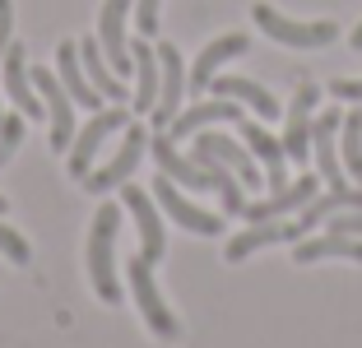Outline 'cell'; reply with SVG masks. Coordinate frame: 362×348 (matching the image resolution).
I'll return each mask as SVG.
<instances>
[{
    "label": "cell",
    "instance_id": "cell-4",
    "mask_svg": "<svg viewBox=\"0 0 362 348\" xmlns=\"http://www.w3.org/2000/svg\"><path fill=\"white\" fill-rule=\"evenodd\" d=\"M144 144H149L144 126H135V121H130V126H126V139H121V149L112 153V158H107V168L88 172V177H84V190H93V195H107L112 186H126V181L135 177L139 158H144Z\"/></svg>",
    "mask_w": 362,
    "mask_h": 348
},
{
    "label": "cell",
    "instance_id": "cell-16",
    "mask_svg": "<svg viewBox=\"0 0 362 348\" xmlns=\"http://www.w3.org/2000/svg\"><path fill=\"white\" fill-rule=\"evenodd\" d=\"M5 61V93H10V103L19 107V116H37L47 112L42 107V98H37V88H33V74H28V56H23V47L19 42H10V52L0 56Z\"/></svg>",
    "mask_w": 362,
    "mask_h": 348
},
{
    "label": "cell",
    "instance_id": "cell-23",
    "mask_svg": "<svg viewBox=\"0 0 362 348\" xmlns=\"http://www.w3.org/2000/svg\"><path fill=\"white\" fill-rule=\"evenodd\" d=\"M214 98H233V103H246L256 116H265V121H274L279 116V103L269 88H260L256 79H242V74H223V79H209Z\"/></svg>",
    "mask_w": 362,
    "mask_h": 348
},
{
    "label": "cell",
    "instance_id": "cell-3",
    "mask_svg": "<svg viewBox=\"0 0 362 348\" xmlns=\"http://www.w3.org/2000/svg\"><path fill=\"white\" fill-rule=\"evenodd\" d=\"M251 14H256L260 33H265V37H274V42H284V47H330L334 37H339V23H334V19L293 23V19H284L279 10H269V5H256Z\"/></svg>",
    "mask_w": 362,
    "mask_h": 348
},
{
    "label": "cell",
    "instance_id": "cell-1",
    "mask_svg": "<svg viewBox=\"0 0 362 348\" xmlns=\"http://www.w3.org/2000/svg\"><path fill=\"white\" fill-rule=\"evenodd\" d=\"M117 228H121V204L107 200L93 214V232H88V279H93V293L107 306L121 302L117 288Z\"/></svg>",
    "mask_w": 362,
    "mask_h": 348
},
{
    "label": "cell",
    "instance_id": "cell-12",
    "mask_svg": "<svg viewBox=\"0 0 362 348\" xmlns=\"http://www.w3.org/2000/svg\"><path fill=\"white\" fill-rule=\"evenodd\" d=\"M153 200H158L186 232H195V237H218V232H223V219H218V214L200 209V204H191V200H181V190L172 186V177L153 181Z\"/></svg>",
    "mask_w": 362,
    "mask_h": 348
},
{
    "label": "cell",
    "instance_id": "cell-28",
    "mask_svg": "<svg viewBox=\"0 0 362 348\" xmlns=\"http://www.w3.org/2000/svg\"><path fill=\"white\" fill-rule=\"evenodd\" d=\"M158 5H163V0H135V23H139L144 37L158 33Z\"/></svg>",
    "mask_w": 362,
    "mask_h": 348
},
{
    "label": "cell",
    "instance_id": "cell-20",
    "mask_svg": "<svg viewBox=\"0 0 362 348\" xmlns=\"http://www.w3.org/2000/svg\"><path fill=\"white\" fill-rule=\"evenodd\" d=\"M293 260L298 265H316V260H353L362 265V237H344V232H325V237H302L293 246Z\"/></svg>",
    "mask_w": 362,
    "mask_h": 348
},
{
    "label": "cell",
    "instance_id": "cell-26",
    "mask_svg": "<svg viewBox=\"0 0 362 348\" xmlns=\"http://www.w3.org/2000/svg\"><path fill=\"white\" fill-rule=\"evenodd\" d=\"M339 158L349 181H362V112H344L339 126Z\"/></svg>",
    "mask_w": 362,
    "mask_h": 348
},
{
    "label": "cell",
    "instance_id": "cell-5",
    "mask_svg": "<svg viewBox=\"0 0 362 348\" xmlns=\"http://www.w3.org/2000/svg\"><path fill=\"white\" fill-rule=\"evenodd\" d=\"M33 88H37V98H42L47 116H52V149H70V135H75V98L65 93L61 74L56 70H37L33 65Z\"/></svg>",
    "mask_w": 362,
    "mask_h": 348
},
{
    "label": "cell",
    "instance_id": "cell-25",
    "mask_svg": "<svg viewBox=\"0 0 362 348\" xmlns=\"http://www.w3.org/2000/svg\"><path fill=\"white\" fill-rule=\"evenodd\" d=\"M130 61H135V112H153L158 103V52H153L144 37L130 47Z\"/></svg>",
    "mask_w": 362,
    "mask_h": 348
},
{
    "label": "cell",
    "instance_id": "cell-33",
    "mask_svg": "<svg viewBox=\"0 0 362 348\" xmlns=\"http://www.w3.org/2000/svg\"><path fill=\"white\" fill-rule=\"evenodd\" d=\"M5 209H10V204H5V195H0V214H5Z\"/></svg>",
    "mask_w": 362,
    "mask_h": 348
},
{
    "label": "cell",
    "instance_id": "cell-18",
    "mask_svg": "<svg viewBox=\"0 0 362 348\" xmlns=\"http://www.w3.org/2000/svg\"><path fill=\"white\" fill-rule=\"evenodd\" d=\"M149 149H153V158H158V172H163V177L181 181V186H191V190H214L209 172H204L195 158H181L177 144H172V135H153Z\"/></svg>",
    "mask_w": 362,
    "mask_h": 348
},
{
    "label": "cell",
    "instance_id": "cell-10",
    "mask_svg": "<svg viewBox=\"0 0 362 348\" xmlns=\"http://www.w3.org/2000/svg\"><path fill=\"white\" fill-rule=\"evenodd\" d=\"M316 195H320V181L316 177H298L293 186H279V190H269L265 200L246 204L242 219L246 223H274V219H284V214H302Z\"/></svg>",
    "mask_w": 362,
    "mask_h": 348
},
{
    "label": "cell",
    "instance_id": "cell-22",
    "mask_svg": "<svg viewBox=\"0 0 362 348\" xmlns=\"http://www.w3.org/2000/svg\"><path fill=\"white\" fill-rule=\"evenodd\" d=\"M246 47H251V37H246V33H223L218 42H209L200 56H195V70H191V79H186V84H191L195 93H200V88H209V79L218 74V65L233 61V56H242Z\"/></svg>",
    "mask_w": 362,
    "mask_h": 348
},
{
    "label": "cell",
    "instance_id": "cell-19",
    "mask_svg": "<svg viewBox=\"0 0 362 348\" xmlns=\"http://www.w3.org/2000/svg\"><path fill=\"white\" fill-rule=\"evenodd\" d=\"M56 74H61L65 93L75 98V107H88V112H93V107H103V93L88 84L84 61H79V42H61V47H56Z\"/></svg>",
    "mask_w": 362,
    "mask_h": 348
},
{
    "label": "cell",
    "instance_id": "cell-34",
    "mask_svg": "<svg viewBox=\"0 0 362 348\" xmlns=\"http://www.w3.org/2000/svg\"><path fill=\"white\" fill-rule=\"evenodd\" d=\"M0 126H5V112H0Z\"/></svg>",
    "mask_w": 362,
    "mask_h": 348
},
{
    "label": "cell",
    "instance_id": "cell-29",
    "mask_svg": "<svg viewBox=\"0 0 362 348\" xmlns=\"http://www.w3.org/2000/svg\"><path fill=\"white\" fill-rule=\"evenodd\" d=\"M330 232H344V237H362V209H344L330 219Z\"/></svg>",
    "mask_w": 362,
    "mask_h": 348
},
{
    "label": "cell",
    "instance_id": "cell-9",
    "mask_svg": "<svg viewBox=\"0 0 362 348\" xmlns=\"http://www.w3.org/2000/svg\"><path fill=\"white\" fill-rule=\"evenodd\" d=\"M339 126H344V112H320L311 121V153L320 163V177L330 181V190L349 186V172H344V158H339Z\"/></svg>",
    "mask_w": 362,
    "mask_h": 348
},
{
    "label": "cell",
    "instance_id": "cell-13",
    "mask_svg": "<svg viewBox=\"0 0 362 348\" xmlns=\"http://www.w3.org/2000/svg\"><path fill=\"white\" fill-rule=\"evenodd\" d=\"M237 126H242V139H246V149H251V158H260L265 186L269 190L288 186V149H284V139H274L265 126H256V121H237Z\"/></svg>",
    "mask_w": 362,
    "mask_h": 348
},
{
    "label": "cell",
    "instance_id": "cell-21",
    "mask_svg": "<svg viewBox=\"0 0 362 348\" xmlns=\"http://www.w3.org/2000/svg\"><path fill=\"white\" fill-rule=\"evenodd\" d=\"M274 242H302V228H298V223H284V219H274V223H251L242 237H233V242H228V260L237 265V260H246L251 251L274 246Z\"/></svg>",
    "mask_w": 362,
    "mask_h": 348
},
{
    "label": "cell",
    "instance_id": "cell-6",
    "mask_svg": "<svg viewBox=\"0 0 362 348\" xmlns=\"http://www.w3.org/2000/svg\"><path fill=\"white\" fill-rule=\"evenodd\" d=\"M195 158H209V163H218V168H228L242 186H260V181H265V172L251 158V149H242L237 139L218 135V130H200V135H195Z\"/></svg>",
    "mask_w": 362,
    "mask_h": 348
},
{
    "label": "cell",
    "instance_id": "cell-30",
    "mask_svg": "<svg viewBox=\"0 0 362 348\" xmlns=\"http://www.w3.org/2000/svg\"><path fill=\"white\" fill-rule=\"evenodd\" d=\"M330 93L339 98V103H362V79H334Z\"/></svg>",
    "mask_w": 362,
    "mask_h": 348
},
{
    "label": "cell",
    "instance_id": "cell-32",
    "mask_svg": "<svg viewBox=\"0 0 362 348\" xmlns=\"http://www.w3.org/2000/svg\"><path fill=\"white\" fill-rule=\"evenodd\" d=\"M349 42H353V47H358V52H362V23H358V28L349 33Z\"/></svg>",
    "mask_w": 362,
    "mask_h": 348
},
{
    "label": "cell",
    "instance_id": "cell-7",
    "mask_svg": "<svg viewBox=\"0 0 362 348\" xmlns=\"http://www.w3.org/2000/svg\"><path fill=\"white\" fill-rule=\"evenodd\" d=\"M126 126H130L126 107H107V112H98L93 121L75 135V144H70V177L84 181L88 168H93V158H98V149L107 144V135H117V130H126Z\"/></svg>",
    "mask_w": 362,
    "mask_h": 348
},
{
    "label": "cell",
    "instance_id": "cell-31",
    "mask_svg": "<svg viewBox=\"0 0 362 348\" xmlns=\"http://www.w3.org/2000/svg\"><path fill=\"white\" fill-rule=\"evenodd\" d=\"M10 33H14V10L10 0H0V56L10 52Z\"/></svg>",
    "mask_w": 362,
    "mask_h": 348
},
{
    "label": "cell",
    "instance_id": "cell-11",
    "mask_svg": "<svg viewBox=\"0 0 362 348\" xmlns=\"http://www.w3.org/2000/svg\"><path fill=\"white\" fill-rule=\"evenodd\" d=\"M126 14H130V0H103V14H98V47L107 52L112 74L135 70V61H130V42H126Z\"/></svg>",
    "mask_w": 362,
    "mask_h": 348
},
{
    "label": "cell",
    "instance_id": "cell-8",
    "mask_svg": "<svg viewBox=\"0 0 362 348\" xmlns=\"http://www.w3.org/2000/svg\"><path fill=\"white\" fill-rule=\"evenodd\" d=\"M121 209L135 214V228H139V255L149 265L163 260L168 251V237H163V219H158V200L144 195V186H126L121 190Z\"/></svg>",
    "mask_w": 362,
    "mask_h": 348
},
{
    "label": "cell",
    "instance_id": "cell-24",
    "mask_svg": "<svg viewBox=\"0 0 362 348\" xmlns=\"http://www.w3.org/2000/svg\"><path fill=\"white\" fill-rule=\"evenodd\" d=\"M79 61H84V74H88V84L98 88V93L107 98V103H126V84H121V74L107 70L103 61V47H98V37H88V42H79Z\"/></svg>",
    "mask_w": 362,
    "mask_h": 348
},
{
    "label": "cell",
    "instance_id": "cell-15",
    "mask_svg": "<svg viewBox=\"0 0 362 348\" xmlns=\"http://www.w3.org/2000/svg\"><path fill=\"white\" fill-rule=\"evenodd\" d=\"M223 121H242V103H233V98H214V103H195V107H186V112H177V116H172L168 135H172V139H195L200 130H209V126H223Z\"/></svg>",
    "mask_w": 362,
    "mask_h": 348
},
{
    "label": "cell",
    "instance_id": "cell-27",
    "mask_svg": "<svg viewBox=\"0 0 362 348\" xmlns=\"http://www.w3.org/2000/svg\"><path fill=\"white\" fill-rule=\"evenodd\" d=\"M0 251L10 255L14 265H28V260H33V246L23 242V237H19L14 228H5V223H0Z\"/></svg>",
    "mask_w": 362,
    "mask_h": 348
},
{
    "label": "cell",
    "instance_id": "cell-2",
    "mask_svg": "<svg viewBox=\"0 0 362 348\" xmlns=\"http://www.w3.org/2000/svg\"><path fill=\"white\" fill-rule=\"evenodd\" d=\"M126 274H130V297H135V306H139V316H144V325H149L158 339H181L177 316H172L168 302L158 297V284H153V265L144 260V255H135Z\"/></svg>",
    "mask_w": 362,
    "mask_h": 348
},
{
    "label": "cell",
    "instance_id": "cell-17",
    "mask_svg": "<svg viewBox=\"0 0 362 348\" xmlns=\"http://www.w3.org/2000/svg\"><path fill=\"white\" fill-rule=\"evenodd\" d=\"M316 103H320V88L298 84L293 107H288V130H284V149L293 153V163H302L311 153V112H316Z\"/></svg>",
    "mask_w": 362,
    "mask_h": 348
},
{
    "label": "cell",
    "instance_id": "cell-14",
    "mask_svg": "<svg viewBox=\"0 0 362 348\" xmlns=\"http://www.w3.org/2000/svg\"><path fill=\"white\" fill-rule=\"evenodd\" d=\"M181 88H186V79H181V52L172 42L158 47V103H153V126L168 130L172 116L181 112Z\"/></svg>",
    "mask_w": 362,
    "mask_h": 348
}]
</instances>
